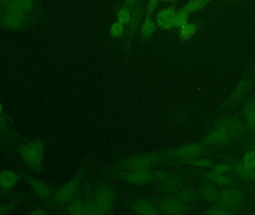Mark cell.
I'll use <instances>...</instances> for the list:
<instances>
[{
    "instance_id": "obj_43",
    "label": "cell",
    "mask_w": 255,
    "mask_h": 215,
    "mask_svg": "<svg viewBox=\"0 0 255 215\" xmlns=\"http://www.w3.org/2000/svg\"><path fill=\"white\" fill-rule=\"evenodd\" d=\"M248 144L249 146H250L251 148L255 149V137H254V138H251V139L249 141Z\"/></svg>"
},
{
    "instance_id": "obj_10",
    "label": "cell",
    "mask_w": 255,
    "mask_h": 215,
    "mask_svg": "<svg viewBox=\"0 0 255 215\" xmlns=\"http://www.w3.org/2000/svg\"><path fill=\"white\" fill-rule=\"evenodd\" d=\"M247 127L241 118L235 116L222 117L214 123V128H223L229 132L232 138L245 136Z\"/></svg>"
},
{
    "instance_id": "obj_9",
    "label": "cell",
    "mask_w": 255,
    "mask_h": 215,
    "mask_svg": "<svg viewBox=\"0 0 255 215\" xmlns=\"http://www.w3.org/2000/svg\"><path fill=\"white\" fill-rule=\"evenodd\" d=\"M217 204L235 212L236 214L244 211L247 207L244 191L237 186L225 187L220 191V198Z\"/></svg>"
},
{
    "instance_id": "obj_45",
    "label": "cell",
    "mask_w": 255,
    "mask_h": 215,
    "mask_svg": "<svg viewBox=\"0 0 255 215\" xmlns=\"http://www.w3.org/2000/svg\"><path fill=\"white\" fill-rule=\"evenodd\" d=\"M4 112V107H3L2 103H1V102L0 101V115L2 114Z\"/></svg>"
},
{
    "instance_id": "obj_19",
    "label": "cell",
    "mask_w": 255,
    "mask_h": 215,
    "mask_svg": "<svg viewBox=\"0 0 255 215\" xmlns=\"http://www.w3.org/2000/svg\"><path fill=\"white\" fill-rule=\"evenodd\" d=\"M231 138L232 137L227 131L225 130L223 128H215L213 132L204 138L202 142L208 147L220 146L229 142Z\"/></svg>"
},
{
    "instance_id": "obj_23",
    "label": "cell",
    "mask_w": 255,
    "mask_h": 215,
    "mask_svg": "<svg viewBox=\"0 0 255 215\" xmlns=\"http://www.w3.org/2000/svg\"><path fill=\"white\" fill-rule=\"evenodd\" d=\"M246 125L252 130H255V97L249 99L244 106Z\"/></svg>"
},
{
    "instance_id": "obj_22",
    "label": "cell",
    "mask_w": 255,
    "mask_h": 215,
    "mask_svg": "<svg viewBox=\"0 0 255 215\" xmlns=\"http://www.w3.org/2000/svg\"><path fill=\"white\" fill-rule=\"evenodd\" d=\"M176 12L172 7L163 9L159 12L157 16V23L163 29H169L174 26Z\"/></svg>"
},
{
    "instance_id": "obj_46",
    "label": "cell",
    "mask_w": 255,
    "mask_h": 215,
    "mask_svg": "<svg viewBox=\"0 0 255 215\" xmlns=\"http://www.w3.org/2000/svg\"><path fill=\"white\" fill-rule=\"evenodd\" d=\"M163 1H166V2H172V1H177V0H163Z\"/></svg>"
},
{
    "instance_id": "obj_12",
    "label": "cell",
    "mask_w": 255,
    "mask_h": 215,
    "mask_svg": "<svg viewBox=\"0 0 255 215\" xmlns=\"http://www.w3.org/2000/svg\"><path fill=\"white\" fill-rule=\"evenodd\" d=\"M252 79L250 77H245L239 82L234 90L232 94L229 96V98L222 105L220 109L222 111H228L236 106L250 91L252 86Z\"/></svg>"
},
{
    "instance_id": "obj_20",
    "label": "cell",
    "mask_w": 255,
    "mask_h": 215,
    "mask_svg": "<svg viewBox=\"0 0 255 215\" xmlns=\"http://www.w3.org/2000/svg\"><path fill=\"white\" fill-rule=\"evenodd\" d=\"M22 181L19 171L4 169L0 171V189L11 191L19 182Z\"/></svg>"
},
{
    "instance_id": "obj_35",
    "label": "cell",
    "mask_w": 255,
    "mask_h": 215,
    "mask_svg": "<svg viewBox=\"0 0 255 215\" xmlns=\"http://www.w3.org/2000/svg\"><path fill=\"white\" fill-rule=\"evenodd\" d=\"M211 171H214L219 174H227L233 170V167L231 163L228 162H223V163L217 164L214 165L211 168Z\"/></svg>"
},
{
    "instance_id": "obj_33",
    "label": "cell",
    "mask_w": 255,
    "mask_h": 215,
    "mask_svg": "<svg viewBox=\"0 0 255 215\" xmlns=\"http://www.w3.org/2000/svg\"><path fill=\"white\" fill-rule=\"evenodd\" d=\"M241 162L244 166L251 169H255V149L251 148L246 152Z\"/></svg>"
},
{
    "instance_id": "obj_6",
    "label": "cell",
    "mask_w": 255,
    "mask_h": 215,
    "mask_svg": "<svg viewBox=\"0 0 255 215\" xmlns=\"http://www.w3.org/2000/svg\"><path fill=\"white\" fill-rule=\"evenodd\" d=\"M25 141L23 137L15 130L12 123V118L8 114L4 112L0 115V148L4 150L6 154L10 155L14 148Z\"/></svg>"
},
{
    "instance_id": "obj_34",
    "label": "cell",
    "mask_w": 255,
    "mask_h": 215,
    "mask_svg": "<svg viewBox=\"0 0 255 215\" xmlns=\"http://www.w3.org/2000/svg\"><path fill=\"white\" fill-rule=\"evenodd\" d=\"M156 25L154 22H153L149 18H146L144 21L143 24L142 26V34L144 37H151L155 30Z\"/></svg>"
},
{
    "instance_id": "obj_29",
    "label": "cell",
    "mask_w": 255,
    "mask_h": 215,
    "mask_svg": "<svg viewBox=\"0 0 255 215\" xmlns=\"http://www.w3.org/2000/svg\"><path fill=\"white\" fill-rule=\"evenodd\" d=\"M209 1L210 0H190L182 9L189 13L196 12L205 7Z\"/></svg>"
},
{
    "instance_id": "obj_26",
    "label": "cell",
    "mask_w": 255,
    "mask_h": 215,
    "mask_svg": "<svg viewBox=\"0 0 255 215\" xmlns=\"http://www.w3.org/2000/svg\"><path fill=\"white\" fill-rule=\"evenodd\" d=\"M28 202L25 200L18 199L10 201L6 204H0V215L12 214L18 211L25 203Z\"/></svg>"
},
{
    "instance_id": "obj_16",
    "label": "cell",
    "mask_w": 255,
    "mask_h": 215,
    "mask_svg": "<svg viewBox=\"0 0 255 215\" xmlns=\"http://www.w3.org/2000/svg\"><path fill=\"white\" fill-rule=\"evenodd\" d=\"M29 23L9 14L6 12L2 16L0 17V28L9 31H19L26 30L29 27Z\"/></svg>"
},
{
    "instance_id": "obj_41",
    "label": "cell",
    "mask_w": 255,
    "mask_h": 215,
    "mask_svg": "<svg viewBox=\"0 0 255 215\" xmlns=\"http://www.w3.org/2000/svg\"><path fill=\"white\" fill-rule=\"evenodd\" d=\"M160 0H149L148 5V13H151L154 12Z\"/></svg>"
},
{
    "instance_id": "obj_42",
    "label": "cell",
    "mask_w": 255,
    "mask_h": 215,
    "mask_svg": "<svg viewBox=\"0 0 255 215\" xmlns=\"http://www.w3.org/2000/svg\"><path fill=\"white\" fill-rule=\"evenodd\" d=\"M13 1H14V0H0V4L7 6L10 4V3L13 2Z\"/></svg>"
},
{
    "instance_id": "obj_4",
    "label": "cell",
    "mask_w": 255,
    "mask_h": 215,
    "mask_svg": "<svg viewBox=\"0 0 255 215\" xmlns=\"http://www.w3.org/2000/svg\"><path fill=\"white\" fill-rule=\"evenodd\" d=\"M103 174L110 177L116 179L120 181L125 182L129 184L136 186H145L156 183L154 178V171L146 170V171H126V170L118 169L112 166L105 168L103 171Z\"/></svg>"
},
{
    "instance_id": "obj_17",
    "label": "cell",
    "mask_w": 255,
    "mask_h": 215,
    "mask_svg": "<svg viewBox=\"0 0 255 215\" xmlns=\"http://www.w3.org/2000/svg\"><path fill=\"white\" fill-rule=\"evenodd\" d=\"M83 186V198L85 204V213L86 215H101L94 197V189L88 182H85Z\"/></svg>"
},
{
    "instance_id": "obj_28",
    "label": "cell",
    "mask_w": 255,
    "mask_h": 215,
    "mask_svg": "<svg viewBox=\"0 0 255 215\" xmlns=\"http://www.w3.org/2000/svg\"><path fill=\"white\" fill-rule=\"evenodd\" d=\"M202 214L204 215H236V213L220 204H215V205L205 209L203 212H202Z\"/></svg>"
},
{
    "instance_id": "obj_38",
    "label": "cell",
    "mask_w": 255,
    "mask_h": 215,
    "mask_svg": "<svg viewBox=\"0 0 255 215\" xmlns=\"http://www.w3.org/2000/svg\"><path fill=\"white\" fill-rule=\"evenodd\" d=\"M124 25L119 21L114 23L111 28V34L115 37H121L124 33Z\"/></svg>"
},
{
    "instance_id": "obj_27",
    "label": "cell",
    "mask_w": 255,
    "mask_h": 215,
    "mask_svg": "<svg viewBox=\"0 0 255 215\" xmlns=\"http://www.w3.org/2000/svg\"><path fill=\"white\" fill-rule=\"evenodd\" d=\"M185 165L196 167L199 168H211L214 165V161L209 158H196L192 160L185 161V162H177L174 165Z\"/></svg>"
},
{
    "instance_id": "obj_32",
    "label": "cell",
    "mask_w": 255,
    "mask_h": 215,
    "mask_svg": "<svg viewBox=\"0 0 255 215\" xmlns=\"http://www.w3.org/2000/svg\"><path fill=\"white\" fill-rule=\"evenodd\" d=\"M197 30V26L195 24L187 23L181 27L179 31V37L181 40H186L194 35Z\"/></svg>"
},
{
    "instance_id": "obj_25",
    "label": "cell",
    "mask_w": 255,
    "mask_h": 215,
    "mask_svg": "<svg viewBox=\"0 0 255 215\" xmlns=\"http://www.w3.org/2000/svg\"><path fill=\"white\" fill-rule=\"evenodd\" d=\"M235 170V173L240 178L247 181L255 182V169L247 168L243 165L242 162H238L231 163Z\"/></svg>"
},
{
    "instance_id": "obj_21",
    "label": "cell",
    "mask_w": 255,
    "mask_h": 215,
    "mask_svg": "<svg viewBox=\"0 0 255 215\" xmlns=\"http://www.w3.org/2000/svg\"><path fill=\"white\" fill-rule=\"evenodd\" d=\"M65 213L70 215H83L85 213V204L83 195L78 192L73 199L64 207Z\"/></svg>"
},
{
    "instance_id": "obj_8",
    "label": "cell",
    "mask_w": 255,
    "mask_h": 215,
    "mask_svg": "<svg viewBox=\"0 0 255 215\" xmlns=\"http://www.w3.org/2000/svg\"><path fill=\"white\" fill-rule=\"evenodd\" d=\"M19 173L22 181L26 183L34 195L44 204L45 207H47L56 192V187L22 170L19 171Z\"/></svg>"
},
{
    "instance_id": "obj_31",
    "label": "cell",
    "mask_w": 255,
    "mask_h": 215,
    "mask_svg": "<svg viewBox=\"0 0 255 215\" xmlns=\"http://www.w3.org/2000/svg\"><path fill=\"white\" fill-rule=\"evenodd\" d=\"M0 198L10 200V201L22 199L28 201V200H29L28 195H27L26 194L23 193V192H12V191H4L1 189H0Z\"/></svg>"
},
{
    "instance_id": "obj_37",
    "label": "cell",
    "mask_w": 255,
    "mask_h": 215,
    "mask_svg": "<svg viewBox=\"0 0 255 215\" xmlns=\"http://www.w3.org/2000/svg\"><path fill=\"white\" fill-rule=\"evenodd\" d=\"M118 16V21L122 22L124 25L128 23L130 21V18H131L129 9L127 7H122V8L119 10Z\"/></svg>"
},
{
    "instance_id": "obj_14",
    "label": "cell",
    "mask_w": 255,
    "mask_h": 215,
    "mask_svg": "<svg viewBox=\"0 0 255 215\" xmlns=\"http://www.w3.org/2000/svg\"><path fill=\"white\" fill-rule=\"evenodd\" d=\"M194 174L200 178L204 179L207 181L211 182L214 185L220 187H229V186H236L237 182L228 176L227 174H219L213 171H196Z\"/></svg>"
},
{
    "instance_id": "obj_11",
    "label": "cell",
    "mask_w": 255,
    "mask_h": 215,
    "mask_svg": "<svg viewBox=\"0 0 255 215\" xmlns=\"http://www.w3.org/2000/svg\"><path fill=\"white\" fill-rule=\"evenodd\" d=\"M160 214L168 215H181L187 214L190 211V205L181 202L174 198H166L157 204Z\"/></svg>"
},
{
    "instance_id": "obj_3",
    "label": "cell",
    "mask_w": 255,
    "mask_h": 215,
    "mask_svg": "<svg viewBox=\"0 0 255 215\" xmlns=\"http://www.w3.org/2000/svg\"><path fill=\"white\" fill-rule=\"evenodd\" d=\"M166 162V150H163L125 158L111 166L126 171H146L154 165Z\"/></svg>"
},
{
    "instance_id": "obj_2",
    "label": "cell",
    "mask_w": 255,
    "mask_h": 215,
    "mask_svg": "<svg viewBox=\"0 0 255 215\" xmlns=\"http://www.w3.org/2000/svg\"><path fill=\"white\" fill-rule=\"evenodd\" d=\"M46 147V141L37 137L18 144L14 151L29 171L40 174L43 172Z\"/></svg>"
},
{
    "instance_id": "obj_44",
    "label": "cell",
    "mask_w": 255,
    "mask_h": 215,
    "mask_svg": "<svg viewBox=\"0 0 255 215\" xmlns=\"http://www.w3.org/2000/svg\"><path fill=\"white\" fill-rule=\"evenodd\" d=\"M127 1V4L128 6H132L133 4V3L135 2V0H126Z\"/></svg>"
},
{
    "instance_id": "obj_5",
    "label": "cell",
    "mask_w": 255,
    "mask_h": 215,
    "mask_svg": "<svg viewBox=\"0 0 255 215\" xmlns=\"http://www.w3.org/2000/svg\"><path fill=\"white\" fill-rule=\"evenodd\" d=\"M94 194L100 214H113L118 200V193L115 188L109 183H99L94 188Z\"/></svg>"
},
{
    "instance_id": "obj_7",
    "label": "cell",
    "mask_w": 255,
    "mask_h": 215,
    "mask_svg": "<svg viewBox=\"0 0 255 215\" xmlns=\"http://www.w3.org/2000/svg\"><path fill=\"white\" fill-rule=\"evenodd\" d=\"M208 146L203 143H192L166 150V162L175 165L177 162L192 160L202 157L206 153Z\"/></svg>"
},
{
    "instance_id": "obj_39",
    "label": "cell",
    "mask_w": 255,
    "mask_h": 215,
    "mask_svg": "<svg viewBox=\"0 0 255 215\" xmlns=\"http://www.w3.org/2000/svg\"><path fill=\"white\" fill-rule=\"evenodd\" d=\"M139 17H140V10L136 9L130 18V28L132 31H134L139 23Z\"/></svg>"
},
{
    "instance_id": "obj_18",
    "label": "cell",
    "mask_w": 255,
    "mask_h": 215,
    "mask_svg": "<svg viewBox=\"0 0 255 215\" xmlns=\"http://www.w3.org/2000/svg\"><path fill=\"white\" fill-rule=\"evenodd\" d=\"M199 195L202 199L211 204H217L220 198V192L217 186L211 182L205 180L201 183L199 189Z\"/></svg>"
},
{
    "instance_id": "obj_1",
    "label": "cell",
    "mask_w": 255,
    "mask_h": 215,
    "mask_svg": "<svg viewBox=\"0 0 255 215\" xmlns=\"http://www.w3.org/2000/svg\"><path fill=\"white\" fill-rule=\"evenodd\" d=\"M94 154L90 153L82 161L74 175L64 186L57 189L52 198V201L48 204L46 208L50 209L55 211L63 210L73 199V197L79 192V188L82 186L84 177L87 171L89 169L91 164L94 162Z\"/></svg>"
},
{
    "instance_id": "obj_13",
    "label": "cell",
    "mask_w": 255,
    "mask_h": 215,
    "mask_svg": "<svg viewBox=\"0 0 255 215\" xmlns=\"http://www.w3.org/2000/svg\"><path fill=\"white\" fill-rule=\"evenodd\" d=\"M129 208L133 214L137 215H160L158 206L148 198H138L129 204Z\"/></svg>"
},
{
    "instance_id": "obj_24",
    "label": "cell",
    "mask_w": 255,
    "mask_h": 215,
    "mask_svg": "<svg viewBox=\"0 0 255 215\" xmlns=\"http://www.w3.org/2000/svg\"><path fill=\"white\" fill-rule=\"evenodd\" d=\"M199 196V192L190 187L182 188L174 195L175 198L187 205H191L196 203Z\"/></svg>"
},
{
    "instance_id": "obj_40",
    "label": "cell",
    "mask_w": 255,
    "mask_h": 215,
    "mask_svg": "<svg viewBox=\"0 0 255 215\" xmlns=\"http://www.w3.org/2000/svg\"><path fill=\"white\" fill-rule=\"evenodd\" d=\"M25 214L28 215H46L48 214V213L45 207H37L28 210V212L25 213Z\"/></svg>"
},
{
    "instance_id": "obj_15",
    "label": "cell",
    "mask_w": 255,
    "mask_h": 215,
    "mask_svg": "<svg viewBox=\"0 0 255 215\" xmlns=\"http://www.w3.org/2000/svg\"><path fill=\"white\" fill-rule=\"evenodd\" d=\"M159 189L165 195H175L177 192L184 187L186 180L182 176L178 174H169V177L158 183Z\"/></svg>"
},
{
    "instance_id": "obj_36",
    "label": "cell",
    "mask_w": 255,
    "mask_h": 215,
    "mask_svg": "<svg viewBox=\"0 0 255 215\" xmlns=\"http://www.w3.org/2000/svg\"><path fill=\"white\" fill-rule=\"evenodd\" d=\"M189 13H187L185 10L181 9L180 11L176 13L175 18V22H174V26L178 27L181 28L183 25L187 23L188 20Z\"/></svg>"
},
{
    "instance_id": "obj_30",
    "label": "cell",
    "mask_w": 255,
    "mask_h": 215,
    "mask_svg": "<svg viewBox=\"0 0 255 215\" xmlns=\"http://www.w3.org/2000/svg\"><path fill=\"white\" fill-rule=\"evenodd\" d=\"M13 2L25 13L32 16L36 7L34 0H14Z\"/></svg>"
}]
</instances>
